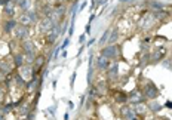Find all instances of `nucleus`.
I'll return each mask as SVG.
<instances>
[{"mask_svg":"<svg viewBox=\"0 0 172 120\" xmlns=\"http://www.w3.org/2000/svg\"><path fill=\"white\" fill-rule=\"evenodd\" d=\"M37 21H39V15H37L36 11H25L18 18V24H22V25H27V27L36 24Z\"/></svg>","mask_w":172,"mask_h":120,"instance_id":"nucleus-1","label":"nucleus"},{"mask_svg":"<svg viewBox=\"0 0 172 120\" xmlns=\"http://www.w3.org/2000/svg\"><path fill=\"white\" fill-rule=\"evenodd\" d=\"M143 95H144V98L145 99H156L157 96H159V89H157V86H154L151 82H147L145 85H144V87H143Z\"/></svg>","mask_w":172,"mask_h":120,"instance_id":"nucleus-2","label":"nucleus"},{"mask_svg":"<svg viewBox=\"0 0 172 120\" xmlns=\"http://www.w3.org/2000/svg\"><path fill=\"white\" fill-rule=\"evenodd\" d=\"M28 34H30V27L27 25H22V24H18L14 30V36L16 40H19V42H24V40L28 39Z\"/></svg>","mask_w":172,"mask_h":120,"instance_id":"nucleus-3","label":"nucleus"},{"mask_svg":"<svg viewBox=\"0 0 172 120\" xmlns=\"http://www.w3.org/2000/svg\"><path fill=\"white\" fill-rule=\"evenodd\" d=\"M101 55L108 59H116L119 56V46L117 45H107L101 49Z\"/></svg>","mask_w":172,"mask_h":120,"instance_id":"nucleus-4","label":"nucleus"},{"mask_svg":"<svg viewBox=\"0 0 172 120\" xmlns=\"http://www.w3.org/2000/svg\"><path fill=\"white\" fill-rule=\"evenodd\" d=\"M54 25H55V22H54L49 16H43L42 19H40V22H39V33L48 34L50 30H52Z\"/></svg>","mask_w":172,"mask_h":120,"instance_id":"nucleus-5","label":"nucleus"},{"mask_svg":"<svg viewBox=\"0 0 172 120\" xmlns=\"http://www.w3.org/2000/svg\"><path fill=\"white\" fill-rule=\"evenodd\" d=\"M18 73L21 74V77L25 80V82L31 80L33 77H37V76L34 74V68H33V65H27V64H24L22 67H19V68H18Z\"/></svg>","mask_w":172,"mask_h":120,"instance_id":"nucleus-6","label":"nucleus"},{"mask_svg":"<svg viewBox=\"0 0 172 120\" xmlns=\"http://www.w3.org/2000/svg\"><path fill=\"white\" fill-rule=\"evenodd\" d=\"M145 98L143 95V92L139 89H135L131 94H128V102H132V104H139V102H144Z\"/></svg>","mask_w":172,"mask_h":120,"instance_id":"nucleus-7","label":"nucleus"},{"mask_svg":"<svg viewBox=\"0 0 172 120\" xmlns=\"http://www.w3.org/2000/svg\"><path fill=\"white\" fill-rule=\"evenodd\" d=\"M120 116H122L125 120H138V116L137 113L134 111V107H122V110H120Z\"/></svg>","mask_w":172,"mask_h":120,"instance_id":"nucleus-8","label":"nucleus"},{"mask_svg":"<svg viewBox=\"0 0 172 120\" xmlns=\"http://www.w3.org/2000/svg\"><path fill=\"white\" fill-rule=\"evenodd\" d=\"M154 22H156V18H154V15L153 14H147L143 19H141V22H139V27L143 28V30H150L151 27L154 25Z\"/></svg>","mask_w":172,"mask_h":120,"instance_id":"nucleus-9","label":"nucleus"},{"mask_svg":"<svg viewBox=\"0 0 172 120\" xmlns=\"http://www.w3.org/2000/svg\"><path fill=\"white\" fill-rule=\"evenodd\" d=\"M16 25H18V21L15 18H7L6 21L3 22V33L5 34H12Z\"/></svg>","mask_w":172,"mask_h":120,"instance_id":"nucleus-10","label":"nucleus"},{"mask_svg":"<svg viewBox=\"0 0 172 120\" xmlns=\"http://www.w3.org/2000/svg\"><path fill=\"white\" fill-rule=\"evenodd\" d=\"M95 65H97V70H99V71H105V70L108 68V65H110V59L103 56V55H99L95 59Z\"/></svg>","mask_w":172,"mask_h":120,"instance_id":"nucleus-11","label":"nucleus"},{"mask_svg":"<svg viewBox=\"0 0 172 120\" xmlns=\"http://www.w3.org/2000/svg\"><path fill=\"white\" fill-rule=\"evenodd\" d=\"M107 74H108V80H116L119 77V62L110 64L107 68Z\"/></svg>","mask_w":172,"mask_h":120,"instance_id":"nucleus-12","label":"nucleus"},{"mask_svg":"<svg viewBox=\"0 0 172 120\" xmlns=\"http://www.w3.org/2000/svg\"><path fill=\"white\" fill-rule=\"evenodd\" d=\"M21 49H22L24 54H36V45L30 39L21 42Z\"/></svg>","mask_w":172,"mask_h":120,"instance_id":"nucleus-13","label":"nucleus"},{"mask_svg":"<svg viewBox=\"0 0 172 120\" xmlns=\"http://www.w3.org/2000/svg\"><path fill=\"white\" fill-rule=\"evenodd\" d=\"M45 62H46V58H45L43 55H37V56H36V59H34V64H33L34 74H36V76H37V73H40V71H42V68H43Z\"/></svg>","mask_w":172,"mask_h":120,"instance_id":"nucleus-14","label":"nucleus"},{"mask_svg":"<svg viewBox=\"0 0 172 120\" xmlns=\"http://www.w3.org/2000/svg\"><path fill=\"white\" fill-rule=\"evenodd\" d=\"M12 61H14V65H15V68L22 67V65L25 64V55H24V52H16V54H14V56H12Z\"/></svg>","mask_w":172,"mask_h":120,"instance_id":"nucleus-15","label":"nucleus"},{"mask_svg":"<svg viewBox=\"0 0 172 120\" xmlns=\"http://www.w3.org/2000/svg\"><path fill=\"white\" fill-rule=\"evenodd\" d=\"M15 9H16V6L12 2H9L7 5L3 6V15H6L7 18H14L15 16Z\"/></svg>","mask_w":172,"mask_h":120,"instance_id":"nucleus-16","label":"nucleus"},{"mask_svg":"<svg viewBox=\"0 0 172 120\" xmlns=\"http://www.w3.org/2000/svg\"><path fill=\"white\" fill-rule=\"evenodd\" d=\"M0 73H3L5 76L12 73V65H9L6 62V59H0Z\"/></svg>","mask_w":172,"mask_h":120,"instance_id":"nucleus-17","label":"nucleus"},{"mask_svg":"<svg viewBox=\"0 0 172 120\" xmlns=\"http://www.w3.org/2000/svg\"><path fill=\"white\" fill-rule=\"evenodd\" d=\"M148 110V107L144 102H139V104H134V111L137 113V116H144L145 111Z\"/></svg>","mask_w":172,"mask_h":120,"instance_id":"nucleus-18","label":"nucleus"},{"mask_svg":"<svg viewBox=\"0 0 172 120\" xmlns=\"http://www.w3.org/2000/svg\"><path fill=\"white\" fill-rule=\"evenodd\" d=\"M114 101L117 102V104H126L128 102V94H125V92H116L114 94Z\"/></svg>","mask_w":172,"mask_h":120,"instance_id":"nucleus-19","label":"nucleus"},{"mask_svg":"<svg viewBox=\"0 0 172 120\" xmlns=\"http://www.w3.org/2000/svg\"><path fill=\"white\" fill-rule=\"evenodd\" d=\"M147 107H148L150 111H153V113H159L160 110L163 108V105H160L159 102H156V99H151V101L147 104Z\"/></svg>","mask_w":172,"mask_h":120,"instance_id":"nucleus-20","label":"nucleus"},{"mask_svg":"<svg viewBox=\"0 0 172 120\" xmlns=\"http://www.w3.org/2000/svg\"><path fill=\"white\" fill-rule=\"evenodd\" d=\"M110 34H111V36H108L107 43H108V45H116L117 39H119V30H117V28H114V30H113V31H111Z\"/></svg>","mask_w":172,"mask_h":120,"instance_id":"nucleus-21","label":"nucleus"},{"mask_svg":"<svg viewBox=\"0 0 172 120\" xmlns=\"http://www.w3.org/2000/svg\"><path fill=\"white\" fill-rule=\"evenodd\" d=\"M163 55H165V49H160V51H159V52H154L153 55H151V56H150V58H151V59H150V61H151V62H156V61H160V59H162V56H163Z\"/></svg>","mask_w":172,"mask_h":120,"instance_id":"nucleus-22","label":"nucleus"},{"mask_svg":"<svg viewBox=\"0 0 172 120\" xmlns=\"http://www.w3.org/2000/svg\"><path fill=\"white\" fill-rule=\"evenodd\" d=\"M95 89H97V92H98V95H105L107 94V85L105 83H98L97 86H95Z\"/></svg>","mask_w":172,"mask_h":120,"instance_id":"nucleus-23","label":"nucleus"},{"mask_svg":"<svg viewBox=\"0 0 172 120\" xmlns=\"http://www.w3.org/2000/svg\"><path fill=\"white\" fill-rule=\"evenodd\" d=\"M108 36H110V30H105L104 34H103V37L99 39V42H98V43H99V45H104L107 40H108Z\"/></svg>","mask_w":172,"mask_h":120,"instance_id":"nucleus-24","label":"nucleus"},{"mask_svg":"<svg viewBox=\"0 0 172 120\" xmlns=\"http://www.w3.org/2000/svg\"><path fill=\"white\" fill-rule=\"evenodd\" d=\"M151 7L156 9V11H162V9H163V5L160 2H151Z\"/></svg>","mask_w":172,"mask_h":120,"instance_id":"nucleus-25","label":"nucleus"},{"mask_svg":"<svg viewBox=\"0 0 172 120\" xmlns=\"http://www.w3.org/2000/svg\"><path fill=\"white\" fill-rule=\"evenodd\" d=\"M76 76H77V73L74 71V73L71 74V77H70V87H73V86H74V80H76Z\"/></svg>","mask_w":172,"mask_h":120,"instance_id":"nucleus-26","label":"nucleus"},{"mask_svg":"<svg viewBox=\"0 0 172 120\" xmlns=\"http://www.w3.org/2000/svg\"><path fill=\"white\" fill-rule=\"evenodd\" d=\"M24 2H25V0H12V3H14L15 6H18V7H21V6L24 5Z\"/></svg>","mask_w":172,"mask_h":120,"instance_id":"nucleus-27","label":"nucleus"},{"mask_svg":"<svg viewBox=\"0 0 172 120\" xmlns=\"http://www.w3.org/2000/svg\"><path fill=\"white\" fill-rule=\"evenodd\" d=\"M68 43H70V39H65L64 42H63V45L59 46V47H61V51H65V47L68 46Z\"/></svg>","mask_w":172,"mask_h":120,"instance_id":"nucleus-28","label":"nucleus"},{"mask_svg":"<svg viewBox=\"0 0 172 120\" xmlns=\"http://www.w3.org/2000/svg\"><path fill=\"white\" fill-rule=\"evenodd\" d=\"M5 80H6V76H5L3 73H0V85L5 83Z\"/></svg>","mask_w":172,"mask_h":120,"instance_id":"nucleus-29","label":"nucleus"},{"mask_svg":"<svg viewBox=\"0 0 172 120\" xmlns=\"http://www.w3.org/2000/svg\"><path fill=\"white\" fill-rule=\"evenodd\" d=\"M89 33H90V24H88V25H86V28H85V34L88 36Z\"/></svg>","mask_w":172,"mask_h":120,"instance_id":"nucleus-30","label":"nucleus"},{"mask_svg":"<svg viewBox=\"0 0 172 120\" xmlns=\"http://www.w3.org/2000/svg\"><path fill=\"white\" fill-rule=\"evenodd\" d=\"M5 116H6V114L3 113V110L0 108V120H5Z\"/></svg>","mask_w":172,"mask_h":120,"instance_id":"nucleus-31","label":"nucleus"},{"mask_svg":"<svg viewBox=\"0 0 172 120\" xmlns=\"http://www.w3.org/2000/svg\"><path fill=\"white\" fill-rule=\"evenodd\" d=\"M85 39H86V34H82V36H80V39H79V42H80V43H83V42H85Z\"/></svg>","mask_w":172,"mask_h":120,"instance_id":"nucleus-32","label":"nucleus"},{"mask_svg":"<svg viewBox=\"0 0 172 120\" xmlns=\"http://www.w3.org/2000/svg\"><path fill=\"white\" fill-rule=\"evenodd\" d=\"M165 107H166V108H171V110H172V101H168V102L165 104Z\"/></svg>","mask_w":172,"mask_h":120,"instance_id":"nucleus-33","label":"nucleus"},{"mask_svg":"<svg viewBox=\"0 0 172 120\" xmlns=\"http://www.w3.org/2000/svg\"><path fill=\"white\" fill-rule=\"evenodd\" d=\"M94 43H95V39H90L89 42H88V45H86V46H92Z\"/></svg>","mask_w":172,"mask_h":120,"instance_id":"nucleus-34","label":"nucleus"},{"mask_svg":"<svg viewBox=\"0 0 172 120\" xmlns=\"http://www.w3.org/2000/svg\"><path fill=\"white\" fill-rule=\"evenodd\" d=\"M48 110H49V113H50V114H54V113H55V107H50V108H48Z\"/></svg>","mask_w":172,"mask_h":120,"instance_id":"nucleus-35","label":"nucleus"},{"mask_svg":"<svg viewBox=\"0 0 172 120\" xmlns=\"http://www.w3.org/2000/svg\"><path fill=\"white\" fill-rule=\"evenodd\" d=\"M68 107H70V110H73V108H74V104L70 101V102H68Z\"/></svg>","mask_w":172,"mask_h":120,"instance_id":"nucleus-36","label":"nucleus"},{"mask_svg":"<svg viewBox=\"0 0 172 120\" xmlns=\"http://www.w3.org/2000/svg\"><path fill=\"white\" fill-rule=\"evenodd\" d=\"M128 2H135V0H120V3H128Z\"/></svg>","mask_w":172,"mask_h":120,"instance_id":"nucleus-37","label":"nucleus"},{"mask_svg":"<svg viewBox=\"0 0 172 120\" xmlns=\"http://www.w3.org/2000/svg\"><path fill=\"white\" fill-rule=\"evenodd\" d=\"M56 2H58V3H61V5H63V3H65V2H68V0H56Z\"/></svg>","mask_w":172,"mask_h":120,"instance_id":"nucleus-38","label":"nucleus"},{"mask_svg":"<svg viewBox=\"0 0 172 120\" xmlns=\"http://www.w3.org/2000/svg\"><path fill=\"white\" fill-rule=\"evenodd\" d=\"M68 119H70V116H68V113H65L64 114V120H68Z\"/></svg>","mask_w":172,"mask_h":120,"instance_id":"nucleus-39","label":"nucleus"},{"mask_svg":"<svg viewBox=\"0 0 172 120\" xmlns=\"http://www.w3.org/2000/svg\"><path fill=\"white\" fill-rule=\"evenodd\" d=\"M61 56H63V58H65V56H67V51H63V55H61Z\"/></svg>","mask_w":172,"mask_h":120,"instance_id":"nucleus-40","label":"nucleus"},{"mask_svg":"<svg viewBox=\"0 0 172 120\" xmlns=\"http://www.w3.org/2000/svg\"><path fill=\"white\" fill-rule=\"evenodd\" d=\"M2 105H3V102H2V99H0V108H2Z\"/></svg>","mask_w":172,"mask_h":120,"instance_id":"nucleus-41","label":"nucleus"}]
</instances>
